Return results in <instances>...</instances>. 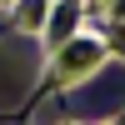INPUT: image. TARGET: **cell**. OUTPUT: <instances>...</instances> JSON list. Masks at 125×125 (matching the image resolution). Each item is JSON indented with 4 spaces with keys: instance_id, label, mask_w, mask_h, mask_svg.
Returning <instances> with one entry per match:
<instances>
[{
    "instance_id": "obj_1",
    "label": "cell",
    "mask_w": 125,
    "mask_h": 125,
    "mask_svg": "<svg viewBox=\"0 0 125 125\" xmlns=\"http://www.w3.org/2000/svg\"><path fill=\"white\" fill-rule=\"evenodd\" d=\"M45 15V0H20V25H40Z\"/></svg>"
}]
</instances>
